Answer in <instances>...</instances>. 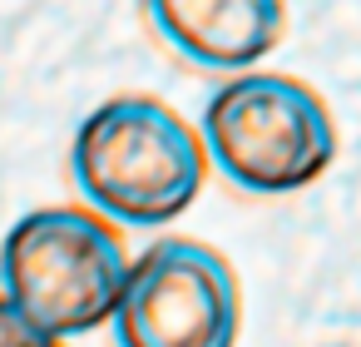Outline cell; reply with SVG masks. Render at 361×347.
Returning <instances> with one entry per match:
<instances>
[{
  "mask_svg": "<svg viewBox=\"0 0 361 347\" xmlns=\"http://www.w3.org/2000/svg\"><path fill=\"white\" fill-rule=\"evenodd\" d=\"M134 253L114 218L90 204H45L0 243V293L55 342L104 327L129 288Z\"/></svg>",
  "mask_w": 361,
  "mask_h": 347,
  "instance_id": "cell-2",
  "label": "cell"
},
{
  "mask_svg": "<svg viewBox=\"0 0 361 347\" xmlns=\"http://www.w3.org/2000/svg\"><path fill=\"white\" fill-rule=\"evenodd\" d=\"M0 347H60L50 332H40L6 293H0Z\"/></svg>",
  "mask_w": 361,
  "mask_h": 347,
  "instance_id": "cell-6",
  "label": "cell"
},
{
  "mask_svg": "<svg viewBox=\"0 0 361 347\" xmlns=\"http://www.w3.org/2000/svg\"><path fill=\"white\" fill-rule=\"evenodd\" d=\"M109 332L114 347H238V268L203 238H154L144 253H134Z\"/></svg>",
  "mask_w": 361,
  "mask_h": 347,
  "instance_id": "cell-4",
  "label": "cell"
},
{
  "mask_svg": "<svg viewBox=\"0 0 361 347\" xmlns=\"http://www.w3.org/2000/svg\"><path fill=\"white\" fill-rule=\"evenodd\" d=\"M149 30L193 70L238 75L287 35V0H144Z\"/></svg>",
  "mask_w": 361,
  "mask_h": 347,
  "instance_id": "cell-5",
  "label": "cell"
},
{
  "mask_svg": "<svg viewBox=\"0 0 361 347\" xmlns=\"http://www.w3.org/2000/svg\"><path fill=\"white\" fill-rule=\"evenodd\" d=\"M198 129L213 169L252 199L302 194L336 164V119L326 100L297 75L257 65L223 75Z\"/></svg>",
  "mask_w": 361,
  "mask_h": 347,
  "instance_id": "cell-3",
  "label": "cell"
},
{
  "mask_svg": "<svg viewBox=\"0 0 361 347\" xmlns=\"http://www.w3.org/2000/svg\"><path fill=\"white\" fill-rule=\"evenodd\" d=\"M208 144L169 100L114 95L70 139V179L90 208L124 228H169L208 184Z\"/></svg>",
  "mask_w": 361,
  "mask_h": 347,
  "instance_id": "cell-1",
  "label": "cell"
}]
</instances>
